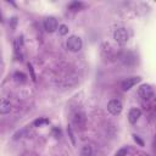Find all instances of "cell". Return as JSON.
Segmentation results:
<instances>
[{"label": "cell", "mask_w": 156, "mask_h": 156, "mask_svg": "<svg viewBox=\"0 0 156 156\" xmlns=\"http://www.w3.org/2000/svg\"><path fill=\"white\" fill-rule=\"evenodd\" d=\"M113 39L118 44V45H126L129 40V34H128V30L124 28V27H119V28H116L115 32H113Z\"/></svg>", "instance_id": "6da1fadb"}, {"label": "cell", "mask_w": 156, "mask_h": 156, "mask_svg": "<svg viewBox=\"0 0 156 156\" xmlns=\"http://www.w3.org/2000/svg\"><path fill=\"white\" fill-rule=\"evenodd\" d=\"M66 48L72 52H78L83 48V41L78 35H71L66 40Z\"/></svg>", "instance_id": "7a4b0ae2"}, {"label": "cell", "mask_w": 156, "mask_h": 156, "mask_svg": "<svg viewBox=\"0 0 156 156\" xmlns=\"http://www.w3.org/2000/svg\"><path fill=\"white\" fill-rule=\"evenodd\" d=\"M72 122L78 129L83 130L87 126V116H85L84 111H82V110L74 111L73 115H72Z\"/></svg>", "instance_id": "3957f363"}, {"label": "cell", "mask_w": 156, "mask_h": 156, "mask_svg": "<svg viewBox=\"0 0 156 156\" xmlns=\"http://www.w3.org/2000/svg\"><path fill=\"white\" fill-rule=\"evenodd\" d=\"M138 95L143 99V100H151L155 95V91H154V88L151 84H141L138 89Z\"/></svg>", "instance_id": "277c9868"}, {"label": "cell", "mask_w": 156, "mask_h": 156, "mask_svg": "<svg viewBox=\"0 0 156 156\" xmlns=\"http://www.w3.org/2000/svg\"><path fill=\"white\" fill-rule=\"evenodd\" d=\"M123 110V104L119 99H111L107 102V111L113 115V116H118Z\"/></svg>", "instance_id": "5b68a950"}, {"label": "cell", "mask_w": 156, "mask_h": 156, "mask_svg": "<svg viewBox=\"0 0 156 156\" xmlns=\"http://www.w3.org/2000/svg\"><path fill=\"white\" fill-rule=\"evenodd\" d=\"M43 27L46 32L49 33H52L55 30H57V27H58V22L55 17L52 16H49V17H45L44 21H43Z\"/></svg>", "instance_id": "8992f818"}, {"label": "cell", "mask_w": 156, "mask_h": 156, "mask_svg": "<svg viewBox=\"0 0 156 156\" xmlns=\"http://www.w3.org/2000/svg\"><path fill=\"white\" fill-rule=\"evenodd\" d=\"M140 77L139 76H134V77H128V78H126L124 80H122V83H121V88H122V90H124V91H128V90H130L136 83H139L140 82Z\"/></svg>", "instance_id": "52a82bcc"}, {"label": "cell", "mask_w": 156, "mask_h": 156, "mask_svg": "<svg viewBox=\"0 0 156 156\" xmlns=\"http://www.w3.org/2000/svg\"><path fill=\"white\" fill-rule=\"evenodd\" d=\"M140 117H141V111L138 107H133V108L129 110V112H128V121H129L130 124H135L139 121Z\"/></svg>", "instance_id": "ba28073f"}, {"label": "cell", "mask_w": 156, "mask_h": 156, "mask_svg": "<svg viewBox=\"0 0 156 156\" xmlns=\"http://www.w3.org/2000/svg\"><path fill=\"white\" fill-rule=\"evenodd\" d=\"M12 110V105L6 99H0V115H7Z\"/></svg>", "instance_id": "9c48e42d"}, {"label": "cell", "mask_w": 156, "mask_h": 156, "mask_svg": "<svg viewBox=\"0 0 156 156\" xmlns=\"http://www.w3.org/2000/svg\"><path fill=\"white\" fill-rule=\"evenodd\" d=\"M13 46H15V55L18 57V60H22V49H23V40L22 38H16L15 39V43H13Z\"/></svg>", "instance_id": "30bf717a"}, {"label": "cell", "mask_w": 156, "mask_h": 156, "mask_svg": "<svg viewBox=\"0 0 156 156\" xmlns=\"http://www.w3.org/2000/svg\"><path fill=\"white\" fill-rule=\"evenodd\" d=\"M94 155V149L90 144H85L82 150H80V156H93Z\"/></svg>", "instance_id": "8fae6325"}, {"label": "cell", "mask_w": 156, "mask_h": 156, "mask_svg": "<svg viewBox=\"0 0 156 156\" xmlns=\"http://www.w3.org/2000/svg\"><path fill=\"white\" fill-rule=\"evenodd\" d=\"M13 79H15V82H17V83H24L26 80H27V76L23 73V72H15V74H13Z\"/></svg>", "instance_id": "7c38bea8"}, {"label": "cell", "mask_w": 156, "mask_h": 156, "mask_svg": "<svg viewBox=\"0 0 156 156\" xmlns=\"http://www.w3.org/2000/svg\"><path fill=\"white\" fill-rule=\"evenodd\" d=\"M83 6H84V4H83V2H79V1H73V2H71V4L68 5V7H69L72 11H78V10H80Z\"/></svg>", "instance_id": "4fadbf2b"}, {"label": "cell", "mask_w": 156, "mask_h": 156, "mask_svg": "<svg viewBox=\"0 0 156 156\" xmlns=\"http://www.w3.org/2000/svg\"><path fill=\"white\" fill-rule=\"evenodd\" d=\"M128 152H129V147L128 146H123V147H121V149H118L116 151L115 156H127Z\"/></svg>", "instance_id": "5bb4252c"}, {"label": "cell", "mask_w": 156, "mask_h": 156, "mask_svg": "<svg viewBox=\"0 0 156 156\" xmlns=\"http://www.w3.org/2000/svg\"><path fill=\"white\" fill-rule=\"evenodd\" d=\"M57 30H58V34L60 35H66L68 33V27L66 24H58Z\"/></svg>", "instance_id": "9a60e30c"}, {"label": "cell", "mask_w": 156, "mask_h": 156, "mask_svg": "<svg viewBox=\"0 0 156 156\" xmlns=\"http://www.w3.org/2000/svg\"><path fill=\"white\" fill-rule=\"evenodd\" d=\"M43 123H48V119H45V118H40V119H37V121H34V126H37V127H40Z\"/></svg>", "instance_id": "2e32d148"}, {"label": "cell", "mask_w": 156, "mask_h": 156, "mask_svg": "<svg viewBox=\"0 0 156 156\" xmlns=\"http://www.w3.org/2000/svg\"><path fill=\"white\" fill-rule=\"evenodd\" d=\"M67 132H68V134H69V138H71L72 143L74 144L76 141H74V135H73V132H72V127H71V126H68V127H67Z\"/></svg>", "instance_id": "e0dca14e"}, {"label": "cell", "mask_w": 156, "mask_h": 156, "mask_svg": "<svg viewBox=\"0 0 156 156\" xmlns=\"http://www.w3.org/2000/svg\"><path fill=\"white\" fill-rule=\"evenodd\" d=\"M28 68H29V72H30V76H32V80H33V82H35V80H37V78H35V74H34V71H33V67H32V65H30V63H28Z\"/></svg>", "instance_id": "ac0fdd59"}, {"label": "cell", "mask_w": 156, "mask_h": 156, "mask_svg": "<svg viewBox=\"0 0 156 156\" xmlns=\"http://www.w3.org/2000/svg\"><path fill=\"white\" fill-rule=\"evenodd\" d=\"M133 138H134V140H135V141H136V143H138V144H139L140 146H143V145H144L143 140H141V139H140V138H139L138 135H135V134H134V135H133Z\"/></svg>", "instance_id": "d6986e66"}]
</instances>
